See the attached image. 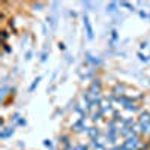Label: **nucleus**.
I'll list each match as a JSON object with an SVG mask.
<instances>
[{
    "label": "nucleus",
    "instance_id": "nucleus-3",
    "mask_svg": "<svg viewBox=\"0 0 150 150\" xmlns=\"http://www.w3.org/2000/svg\"><path fill=\"white\" fill-rule=\"evenodd\" d=\"M140 128L143 134H150V123H141L140 122Z\"/></svg>",
    "mask_w": 150,
    "mask_h": 150
},
{
    "label": "nucleus",
    "instance_id": "nucleus-7",
    "mask_svg": "<svg viewBox=\"0 0 150 150\" xmlns=\"http://www.w3.org/2000/svg\"><path fill=\"white\" fill-rule=\"evenodd\" d=\"M140 122L141 123H150V114L149 113H143V114H141Z\"/></svg>",
    "mask_w": 150,
    "mask_h": 150
},
{
    "label": "nucleus",
    "instance_id": "nucleus-12",
    "mask_svg": "<svg viewBox=\"0 0 150 150\" xmlns=\"http://www.w3.org/2000/svg\"><path fill=\"white\" fill-rule=\"evenodd\" d=\"M140 17H141V18H147V14L141 11V12H140Z\"/></svg>",
    "mask_w": 150,
    "mask_h": 150
},
{
    "label": "nucleus",
    "instance_id": "nucleus-5",
    "mask_svg": "<svg viewBox=\"0 0 150 150\" xmlns=\"http://www.w3.org/2000/svg\"><path fill=\"white\" fill-rule=\"evenodd\" d=\"M14 134V128H9V129H8V131H2V134H0V137H2V138H8V137H11Z\"/></svg>",
    "mask_w": 150,
    "mask_h": 150
},
{
    "label": "nucleus",
    "instance_id": "nucleus-4",
    "mask_svg": "<svg viewBox=\"0 0 150 150\" xmlns=\"http://www.w3.org/2000/svg\"><path fill=\"white\" fill-rule=\"evenodd\" d=\"M41 80H42V77H38V78H36V80H35V81L32 83V86L29 87V92H33L35 89H36V87L39 86V83H41Z\"/></svg>",
    "mask_w": 150,
    "mask_h": 150
},
{
    "label": "nucleus",
    "instance_id": "nucleus-9",
    "mask_svg": "<svg viewBox=\"0 0 150 150\" xmlns=\"http://www.w3.org/2000/svg\"><path fill=\"white\" fill-rule=\"evenodd\" d=\"M138 57H140L141 62H149V57H147V56H143L141 53H138Z\"/></svg>",
    "mask_w": 150,
    "mask_h": 150
},
{
    "label": "nucleus",
    "instance_id": "nucleus-8",
    "mask_svg": "<svg viewBox=\"0 0 150 150\" xmlns=\"http://www.w3.org/2000/svg\"><path fill=\"white\" fill-rule=\"evenodd\" d=\"M87 60L92 62L93 65H101V60L99 59H93V56H90V54H87Z\"/></svg>",
    "mask_w": 150,
    "mask_h": 150
},
{
    "label": "nucleus",
    "instance_id": "nucleus-14",
    "mask_svg": "<svg viewBox=\"0 0 150 150\" xmlns=\"http://www.w3.org/2000/svg\"><path fill=\"white\" fill-rule=\"evenodd\" d=\"M77 150H87L86 146H80V147H77Z\"/></svg>",
    "mask_w": 150,
    "mask_h": 150
},
{
    "label": "nucleus",
    "instance_id": "nucleus-10",
    "mask_svg": "<svg viewBox=\"0 0 150 150\" xmlns=\"http://www.w3.org/2000/svg\"><path fill=\"white\" fill-rule=\"evenodd\" d=\"M111 33H113V35H111V38H113V39H117V32H116V30H113Z\"/></svg>",
    "mask_w": 150,
    "mask_h": 150
},
{
    "label": "nucleus",
    "instance_id": "nucleus-6",
    "mask_svg": "<svg viewBox=\"0 0 150 150\" xmlns=\"http://www.w3.org/2000/svg\"><path fill=\"white\" fill-rule=\"evenodd\" d=\"M116 8H117V3H116V2H113V3H110V5L107 6V12H110V14H114V12L117 11Z\"/></svg>",
    "mask_w": 150,
    "mask_h": 150
},
{
    "label": "nucleus",
    "instance_id": "nucleus-11",
    "mask_svg": "<svg viewBox=\"0 0 150 150\" xmlns=\"http://www.w3.org/2000/svg\"><path fill=\"white\" fill-rule=\"evenodd\" d=\"M44 144H45L47 147H51V141H50V140H45V141H44Z\"/></svg>",
    "mask_w": 150,
    "mask_h": 150
},
{
    "label": "nucleus",
    "instance_id": "nucleus-2",
    "mask_svg": "<svg viewBox=\"0 0 150 150\" xmlns=\"http://www.w3.org/2000/svg\"><path fill=\"white\" fill-rule=\"evenodd\" d=\"M137 146H138V140H137L135 137H134V138H129L126 143L123 144V147H125V149H129V150H134Z\"/></svg>",
    "mask_w": 150,
    "mask_h": 150
},
{
    "label": "nucleus",
    "instance_id": "nucleus-13",
    "mask_svg": "<svg viewBox=\"0 0 150 150\" xmlns=\"http://www.w3.org/2000/svg\"><path fill=\"white\" fill-rule=\"evenodd\" d=\"M42 62H45L47 60V53H44V54H42V59H41Z\"/></svg>",
    "mask_w": 150,
    "mask_h": 150
},
{
    "label": "nucleus",
    "instance_id": "nucleus-1",
    "mask_svg": "<svg viewBox=\"0 0 150 150\" xmlns=\"http://www.w3.org/2000/svg\"><path fill=\"white\" fill-rule=\"evenodd\" d=\"M83 23H84V27H86L87 38H89V39L92 41V39H93V27H92V24H90V20H89V17H87V14H84Z\"/></svg>",
    "mask_w": 150,
    "mask_h": 150
}]
</instances>
